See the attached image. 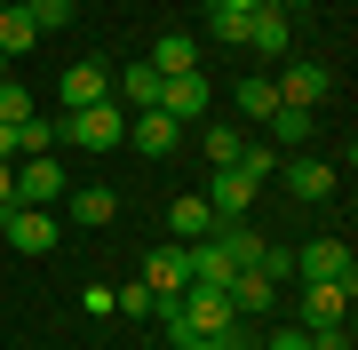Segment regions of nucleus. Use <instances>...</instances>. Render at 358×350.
Segmentation results:
<instances>
[{"mask_svg":"<svg viewBox=\"0 0 358 350\" xmlns=\"http://www.w3.org/2000/svg\"><path fill=\"white\" fill-rule=\"evenodd\" d=\"M56 143H72V152H120V143H128V112H120V104L64 112V119H56Z\"/></svg>","mask_w":358,"mask_h":350,"instance_id":"nucleus-1","label":"nucleus"},{"mask_svg":"<svg viewBox=\"0 0 358 350\" xmlns=\"http://www.w3.org/2000/svg\"><path fill=\"white\" fill-rule=\"evenodd\" d=\"M271 88H279V104H294V112H319L327 96H334V72L319 64V56H279Z\"/></svg>","mask_w":358,"mask_h":350,"instance_id":"nucleus-2","label":"nucleus"},{"mask_svg":"<svg viewBox=\"0 0 358 350\" xmlns=\"http://www.w3.org/2000/svg\"><path fill=\"white\" fill-rule=\"evenodd\" d=\"M294 279L358 286V255H350V239H303V247H294Z\"/></svg>","mask_w":358,"mask_h":350,"instance_id":"nucleus-3","label":"nucleus"},{"mask_svg":"<svg viewBox=\"0 0 358 350\" xmlns=\"http://www.w3.org/2000/svg\"><path fill=\"white\" fill-rule=\"evenodd\" d=\"M64 191H72V175H64V159H56V152L16 159V207H56Z\"/></svg>","mask_w":358,"mask_h":350,"instance_id":"nucleus-4","label":"nucleus"},{"mask_svg":"<svg viewBox=\"0 0 358 350\" xmlns=\"http://www.w3.org/2000/svg\"><path fill=\"white\" fill-rule=\"evenodd\" d=\"M0 231H8L16 255H56V247H64V223H56L48 207H8V215H0Z\"/></svg>","mask_w":358,"mask_h":350,"instance_id":"nucleus-5","label":"nucleus"},{"mask_svg":"<svg viewBox=\"0 0 358 350\" xmlns=\"http://www.w3.org/2000/svg\"><path fill=\"white\" fill-rule=\"evenodd\" d=\"M207 104H215V80H207V72H176V80L159 88V112L176 119V128H192V119H207Z\"/></svg>","mask_w":358,"mask_h":350,"instance_id":"nucleus-6","label":"nucleus"},{"mask_svg":"<svg viewBox=\"0 0 358 350\" xmlns=\"http://www.w3.org/2000/svg\"><path fill=\"white\" fill-rule=\"evenodd\" d=\"M56 96H64V112L112 104V64H96V56H80V64H64V80H56Z\"/></svg>","mask_w":358,"mask_h":350,"instance_id":"nucleus-7","label":"nucleus"},{"mask_svg":"<svg viewBox=\"0 0 358 350\" xmlns=\"http://www.w3.org/2000/svg\"><path fill=\"white\" fill-rule=\"evenodd\" d=\"M159 88H167V80L152 72V56L112 64V104H120V112H159Z\"/></svg>","mask_w":358,"mask_h":350,"instance_id":"nucleus-8","label":"nucleus"},{"mask_svg":"<svg viewBox=\"0 0 358 350\" xmlns=\"http://www.w3.org/2000/svg\"><path fill=\"white\" fill-rule=\"evenodd\" d=\"M143 286L159 295V311H167V302L183 295V286H192V263H183V239H167V247H152V255H143Z\"/></svg>","mask_w":358,"mask_h":350,"instance_id":"nucleus-9","label":"nucleus"},{"mask_svg":"<svg viewBox=\"0 0 358 350\" xmlns=\"http://www.w3.org/2000/svg\"><path fill=\"white\" fill-rule=\"evenodd\" d=\"M199 199H207V215H215V223H247V207H255V183H247L239 168H215Z\"/></svg>","mask_w":358,"mask_h":350,"instance_id":"nucleus-10","label":"nucleus"},{"mask_svg":"<svg viewBox=\"0 0 358 350\" xmlns=\"http://www.w3.org/2000/svg\"><path fill=\"white\" fill-rule=\"evenodd\" d=\"M303 326H310V335L350 326V286H334V279H303Z\"/></svg>","mask_w":358,"mask_h":350,"instance_id":"nucleus-11","label":"nucleus"},{"mask_svg":"<svg viewBox=\"0 0 358 350\" xmlns=\"http://www.w3.org/2000/svg\"><path fill=\"white\" fill-rule=\"evenodd\" d=\"M64 215L80 223V231H103V223L120 215V191H112V183H72V191H64Z\"/></svg>","mask_w":358,"mask_h":350,"instance_id":"nucleus-12","label":"nucleus"},{"mask_svg":"<svg viewBox=\"0 0 358 350\" xmlns=\"http://www.w3.org/2000/svg\"><path fill=\"white\" fill-rule=\"evenodd\" d=\"M128 143H136L143 159H167V152L183 143V128H176L167 112H128Z\"/></svg>","mask_w":358,"mask_h":350,"instance_id":"nucleus-13","label":"nucleus"},{"mask_svg":"<svg viewBox=\"0 0 358 350\" xmlns=\"http://www.w3.org/2000/svg\"><path fill=\"white\" fill-rule=\"evenodd\" d=\"M223 295H231V311H239V319H263V311H279V286H271V279L255 271V263H247V271H231V286H223Z\"/></svg>","mask_w":358,"mask_h":350,"instance_id":"nucleus-14","label":"nucleus"},{"mask_svg":"<svg viewBox=\"0 0 358 350\" xmlns=\"http://www.w3.org/2000/svg\"><path fill=\"white\" fill-rule=\"evenodd\" d=\"M279 175H287V191H294V199H334V175H343V168H334V159H310V152H303V159H287Z\"/></svg>","mask_w":358,"mask_h":350,"instance_id":"nucleus-15","label":"nucleus"},{"mask_svg":"<svg viewBox=\"0 0 358 350\" xmlns=\"http://www.w3.org/2000/svg\"><path fill=\"white\" fill-rule=\"evenodd\" d=\"M207 231H215V215H207V199H199V191L167 199V239H183V247H192V239H207Z\"/></svg>","mask_w":358,"mask_h":350,"instance_id":"nucleus-16","label":"nucleus"},{"mask_svg":"<svg viewBox=\"0 0 358 350\" xmlns=\"http://www.w3.org/2000/svg\"><path fill=\"white\" fill-rule=\"evenodd\" d=\"M247 48L279 64V56H287V8H271V0H263V8L247 16Z\"/></svg>","mask_w":358,"mask_h":350,"instance_id":"nucleus-17","label":"nucleus"},{"mask_svg":"<svg viewBox=\"0 0 358 350\" xmlns=\"http://www.w3.org/2000/svg\"><path fill=\"white\" fill-rule=\"evenodd\" d=\"M263 128H271V143H279V152H303V143H310V128H319V112H294V104H279V112L263 119Z\"/></svg>","mask_w":358,"mask_h":350,"instance_id":"nucleus-18","label":"nucleus"},{"mask_svg":"<svg viewBox=\"0 0 358 350\" xmlns=\"http://www.w3.org/2000/svg\"><path fill=\"white\" fill-rule=\"evenodd\" d=\"M152 72H159V80H176V72H199V40H183V32H167L159 48H152Z\"/></svg>","mask_w":358,"mask_h":350,"instance_id":"nucleus-19","label":"nucleus"},{"mask_svg":"<svg viewBox=\"0 0 358 350\" xmlns=\"http://www.w3.org/2000/svg\"><path fill=\"white\" fill-rule=\"evenodd\" d=\"M32 40H40V32H32V16L8 0V8H0V56L16 64V56H32Z\"/></svg>","mask_w":358,"mask_h":350,"instance_id":"nucleus-20","label":"nucleus"},{"mask_svg":"<svg viewBox=\"0 0 358 350\" xmlns=\"http://www.w3.org/2000/svg\"><path fill=\"white\" fill-rule=\"evenodd\" d=\"M231 96H239V112H247V119H271V112H279V88H271V72H247Z\"/></svg>","mask_w":358,"mask_h":350,"instance_id":"nucleus-21","label":"nucleus"},{"mask_svg":"<svg viewBox=\"0 0 358 350\" xmlns=\"http://www.w3.org/2000/svg\"><path fill=\"white\" fill-rule=\"evenodd\" d=\"M231 168H239V175H247V183H255V191H263V183L279 175V143H247V152L231 159Z\"/></svg>","mask_w":358,"mask_h":350,"instance_id":"nucleus-22","label":"nucleus"},{"mask_svg":"<svg viewBox=\"0 0 358 350\" xmlns=\"http://www.w3.org/2000/svg\"><path fill=\"white\" fill-rule=\"evenodd\" d=\"M199 143H207V168H231V159L247 152V136H239V128H223V119H207V136H199Z\"/></svg>","mask_w":358,"mask_h":350,"instance_id":"nucleus-23","label":"nucleus"},{"mask_svg":"<svg viewBox=\"0 0 358 350\" xmlns=\"http://www.w3.org/2000/svg\"><path fill=\"white\" fill-rule=\"evenodd\" d=\"M24 119H32V88H24V80H0V128H24Z\"/></svg>","mask_w":358,"mask_h":350,"instance_id":"nucleus-24","label":"nucleus"},{"mask_svg":"<svg viewBox=\"0 0 358 350\" xmlns=\"http://www.w3.org/2000/svg\"><path fill=\"white\" fill-rule=\"evenodd\" d=\"M40 152H56V119H24V128H16V159H40Z\"/></svg>","mask_w":358,"mask_h":350,"instance_id":"nucleus-25","label":"nucleus"},{"mask_svg":"<svg viewBox=\"0 0 358 350\" xmlns=\"http://www.w3.org/2000/svg\"><path fill=\"white\" fill-rule=\"evenodd\" d=\"M16 8L32 16V32H64L72 24V0H16Z\"/></svg>","mask_w":358,"mask_h":350,"instance_id":"nucleus-26","label":"nucleus"},{"mask_svg":"<svg viewBox=\"0 0 358 350\" xmlns=\"http://www.w3.org/2000/svg\"><path fill=\"white\" fill-rule=\"evenodd\" d=\"M112 311H128V319H143V326H152V319H159V295L136 279V286H120V295H112Z\"/></svg>","mask_w":358,"mask_h":350,"instance_id":"nucleus-27","label":"nucleus"},{"mask_svg":"<svg viewBox=\"0 0 358 350\" xmlns=\"http://www.w3.org/2000/svg\"><path fill=\"white\" fill-rule=\"evenodd\" d=\"M255 271H263L271 286H294V247H263V255H255Z\"/></svg>","mask_w":358,"mask_h":350,"instance_id":"nucleus-28","label":"nucleus"},{"mask_svg":"<svg viewBox=\"0 0 358 350\" xmlns=\"http://www.w3.org/2000/svg\"><path fill=\"white\" fill-rule=\"evenodd\" d=\"M207 32H215L223 48H247V16H231V8H207Z\"/></svg>","mask_w":358,"mask_h":350,"instance_id":"nucleus-29","label":"nucleus"},{"mask_svg":"<svg viewBox=\"0 0 358 350\" xmlns=\"http://www.w3.org/2000/svg\"><path fill=\"white\" fill-rule=\"evenodd\" d=\"M80 311H88V319H112V286H80Z\"/></svg>","mask_w":358,"mask_h":350,"instance_id":"nucleus-30","label":"nucleus"},{"mask_svg":"<svg viewBox=\"0 0 358 350\" xmlns=\"http://www.w3.org/2000/svg\"><path fill=\"white\" fill-rule=\"evenodd\" d=\"M263 350H310V326H279V335H271Z\"/></svg>","mask_w":358,"mask_h":350,"instance_id":"nucleus-31","label":"nucleus"},{"mask_svg":"<svg viewBox=\"0 0 358 350\" xmlns=\"http://www.w3.org/2000/svg\"><path fill=\"white\" fill-rule=\"evenodd\" d=\"M8 207H16V168L0 159V215H8Z\"/></svg>","mask_w":358,"mask_h":350,"instance_id":"nucleus-32","label":"nucleus"},{"mask_svg":"<svg viewBox=\"0 0 358 350\" xmlns=\"http://www.w3.org/2000/svg\"><path fill=\"white\" fill-rule=\"evenodd\" d=\"M176 350H231V335L215 342V335H192V342H176Z\"/></svg>","mask_w":358,"mask_h":350,"instance_id":"nucleus-33","label":"nucleus"},{"mask_svg":"<svg viewBox=\"0 0 358 350\" xmlns=\"http://www.w3.org/2000/svg\"><path fill=\"white\" fill-rule=\"evenodd\" d=\"M207 8H231V16H255L263 0H207Z\"/></svg>","mask_w":358,"mask_h":350,"instance_id":"nucleus-34","label":"nucleus"},{"mask_svg":"<svg viewBox=\"0 0 358 350\" xmlns=\"http://www.w3.org/2000/svg\"><path fill=\"white\" fill-rule=\"evenodd\" d=\"M0 159H8V168H16V128H0Z\"/></svg>","mask_w":358,"mask_h":350,"instance_id":"nucleus-35","label":"nucleus"},{"mask_svg":"<svg viewBox=\"0 0 358 350\" xmlns=\"http://www.w3.org/2000/svg\"><path fill=\"white\" fill-rule=\"evenodd\" d=\"M231 350H263V342H247V335H239V326H231Z\"/></svg>","mask_w":358,"mask_h":350,"instance_id":"nucleus-36","label":"nucleus"},{"mask_svg":"<svg viewBox=\"0 0 358 350\" xmlns=\"http://www.w3.org/2000/svg\"><path fill=\"white\" fill-rule=\"evenodd\" d=\"M271 8H310V0H271Z\"/></svg>","mask_w":358,"mask_h":350,"instance_id":"nucleus-37","label":"nucleus"},{"mask_svg":"<svg viewBox=\"0 0 358 350\" xmlns=\"http://www.w3.org/2000/svg\"><path fill=\"white\" fill-rule=\"evenodd\" d=\"M8 72H16V64H8V56H0V80H8Z\"/></svg>","mask_w":358,"mask_h":350,"instance_id":"nucleus-38","label":"nucleus"},{"mask_svg":"<svg viewBox=\"0 0 358 350\" xmlns=\"http://www.w3.org/2000/svg\"><path fill=\"white\" fill-rule=\"evenodd\" d=\"M0 8H8V0H0Z\"/></svg>","mask_w":358,"mask_h":350,"instance_id":"nucleus-39","label":"nucleus"}]
</instances>
